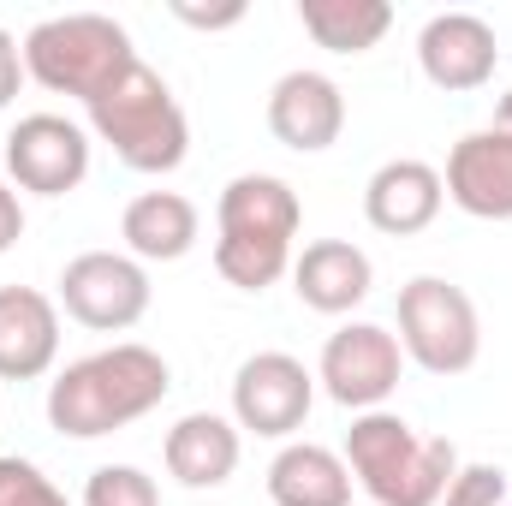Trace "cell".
Here are the masks:
<instances>
[{
	"instance_id": "20",
	"label": "cell",
	"mask_w": 512,
	"mask_h": 506,
	"mask_svg": "<svg viewBox=\"0 0 512 506\" xmlns=\"http://www.w3.org/2000/svg\"><path fill=\"white\" fill-rule=\"evenodd\" d=\"M298 24L328 54H364L387 36L393 6L387 0H298Z\"/></svg>"
},
{
	"instance_id": "5",
	"label": "cell",
	"mask_w": 512,
	"mask_h": 506,
	"mask_svg": "<svg viewBox=\"0 0 512 506\" xmlns=\"http://www.w3.org/2000/svg\"><path fill=\"white\" fill-rule=\"evenodd\" d=\"M399 352L429 376H465L483 352L477 304L465 298V286L441 274H417L411 286H399Z\"/></svg>"
},
{
	"instance_id": "21",
	"label": "cell",
	"mask_w": 512,
	"mask_h": 506,
	"mask_svg": "<svg viewBox=\"0 0 512 506\" xmlns=\"http://www.w3.org/2000/svg\"><path fill=\"white\" fill-rule=\"evenodd\" d=\"M215 268L239 292H262L292 268V245H262V239H215Z\"/></svg>"
},
{
	"instance_id": "7",
	"label": "cell",
	"mask_w": 512,
	"mask_h": 506,
	"mask_svg": "<svg viewBox=\"0 0 512 506\" xmlns=\"http://www.w3.org/2000/svg\"><path fill=\"white\" fill-rule=\"evenodd\" d=\"M399 370H405V352H399V340L387 328L346 322L340 334H328L316 381L328 387L334 405H346V411L364 417V411H382V399L399 387Z\"/></svg>"
},
{
	"instance_id": "28",
	"label": "cell",
	"mask_w": 512,
	"mask_h": 506,
	"mask_svg": "<svg viewBox=\"0 0 512 506\" xmlns=\"http://www.w3.org/2000/svg\"><path fill=\"white\" fill-rule=\"evenodd\" d=\"M495 126H507V131H512V90L501 96V108H495Z\"/></svg>"
},
{
	"instance_id": "13",
	"label": "cell",
	"mask_w": 512,
	"mask_h": 506,
	"mask_svg": "<svg viewBox=\"0 0 512 506\" xmlns=\"http://www.w3.org/2000/svg\"><path fill=\"white\" fill-rule=\"evenodd\" d=\"M60 358V310L36 286H0V381H36Z\"/></svg>"
},
{
	"instance_id": "15",
	"label": "cell",
	"mask_w": 512,
	"mask_h": 506,
	"mask_svg": "<svg viewBox=\"0 0 512 506\" xmlns=\"http://www.w3.org/2000/svg\"><path fill=\"white\" fill-rule=\"evenodd\" d=\"M370 256L346 239H316L304 245V256H292V292L304 310H322V316H346L370 298Z\"/></svg>"
},
{
	"instance_id": "8",
	"label": "cell",
	"mask_w": 512,
	"mask_h": 506,
	"mask_svg": "<svg viewBox=\"0 0 512 506\" xmlns=\"http://www.w3.org/2000/svg\"><path fill=\"white\" fill-rule=\"evenodd\" d=\"M310 405H316V376L286 352H256L233 376V417L251 435L286 441L292 429H304Z\"/></svg>"
},
{
	"instance_id": "22",
	"label": "cell",
	"mask_w": 512,
	"mask_h": 506,
	"mask_svg": "<svg viewBox=\"0 0 512 506\" xmlns=\"http://www.w3.org/2000/svg\"><path fill=\"white\" fill-rule=\"evenodd\" d=\"M84 506H161V489L137 465H102L84 483Z\"/></svg>"
},
{
	"instance_id": "23",
	"label": "cell",
	"mask_w": 512,
	"mask_h": 506,
	"mask_svg": "<svg viewBox=\"0 0 512 506\" xmlns=\"http://www.w3.org/2000/svg\"><path fill=\"white\" fill-rule=\"evenodd\" d=\"M0 506H72L30 459H18V453H6L0 459Z\"/></svg>"
},
{
	"instance_id": "25",
	"label": "cell",
	"mask_w": 512,
	"mask_h": 506,
	"mask_svg": "<svg viewBox=\"0 0 512 506\" xmlns=\"http://www.w3.org/2000/svg\"><path fill=\"white\" fill-rule=\"evenodd\" d=\"M173 18H185V24H197V30H227V24L245 18V6H239V0H233V6H185V0H173Z\"/></svg>"
},
{
	"instance_id": "26",
	"label": "cell",
	"mask_w": 512,
	"mask_h": 506,
	"mask_svg": "<svg viewBox=\"0 0 512 506\" xmlns=\"http://www.w3.org/2000/svg\"><path fill=\"white\" fill-rule=\"evenodd\" d=\"M18 78H24V48L0 30V108L18 96Z\"/></svg>"
},
{
	"instance_id": "19",
	"label": "cell",
	"mask_w": 512,
	"mask_h": 506,
	"mask_svg": "<svg viewBox=\"0 0 512 506\" xmlns=\"http://www.w3.org/2000/svg\"><path fill=\"white\" fill-rule=\"evenodd\" d=\"M120 239L143 262H179V256L197 245V203L179 197V191H143V197L126 203Z\"/></svg>"
},
{
	"instance_id": "12",
	"label": "cell",
	"mask_w": 512,
	"mask_h": 506,
	"mask_svg": "<svg viewBox=\"0 0 512 506\" xmlns=\"http://www.w3.org/2000/svg\"><path fill=\"white\" fill-rule=\"evenodd\" d=\"M268 131L298 149V155H316L328 143H340L346 131V96L328 72H286L274 90H268Z\"/></svg>"
},
{
	"instance_id": "14",
	"label": "cell",
	"mask_w": 512,
	"mask_h": 506,
	"mask_svg": "<svg viewBox=\"0 0 512 506\" xmlns=\"http://www.w3.org/2000/svg\"><path fill=\"white\" fill-rule=\"evenodd\" d=\"M441 203H447V185H441V173L429 167V161H387L370 173V185H364V215H370V227L387 233V239H411V233H423L435 215H441Z\"/></svg>"
},
{
	"instance_id": "3",
	"label": "cell",
	"mask_w": 512,
	"mask_h": 506,
	"mask_svg": "<svg viewBox=\"0 0 512 506\" xmlns=\"http://www.w3.org/2000/svg\"><path fill=\"white\" fill-rule=\"evenodd\" d=\"M90 126L131 173H173L185 161V149H191L185 108L173 102L167 78L149 72L143 60H131L126 72L90 102Z\"/></svg>"
},
{
	"instance_id": "17",
	"label": "cell",
	"mask_w": 512,
	"mask_h": 506,
	"mask_svg": "<svg viewBox=\"0 0 512 506\" xmlns=\"http://www.w3.org/2000/svg\"><path fill=\"white\" fill-rule=\"evenodd\" d=\"M161 459L185 489H221L239 471V429L227 417H215V411H191V417H179L167 429Z\"/></svg>"
},
{
	"instance_id": "10",
	"label": "cell",
	"mask_w": 512,
	"mask_h": 506,
	"mask_svg": "<svg viewBox=\"0 0 512 506\" xmlns=\"http://www.w3.org/2000/svg\"><path fill=\"white\" fill-rule=\"evenodd\" d=\"M447 197L477 215V221H512V131L507 126H483L471 137L453 143L447 173H441Z\"/></svg>"
},
{
	"instance_id": "2",
	"label": "cell",
	"mask_w": 512,
	"mask_h": 506,
	"mask_svg": "<svg viewBox=\"0 0 512 506\" xmlns=\"http://www.w3.org/2000/svg\"><path fill=\"white\" fill-rule=\"evenodd\" d=\"M346 471L376 506H441L459 471V447L447 435H417L393 411H364L346 429Z\"/></svg>"
},
{
	"instance_id": "6",
	"label": "cell",
	"mask_w": 512,
	"mask_h": 506,
	"mask_svg": "<svg viewBox=\"0 0 512 506\" xmlns=\"http://www.w3.org/2000/svg\"><path fill=\"white\" fill-rule=\"evenodd\" d=\"M60 304L72 322H84L96 334H126L149 310V274L137 256L84 251L60 268Z\"/></svg>"
},
{
	"instance_id": "16",
	"label": "cell",
	"mask_w": 512,
	"mask_h": 506,
	"mask_svg": "<svg viewBox=\"0 0 512 506\" xmlns=\"http://www.w3.org/2000/svg\"><path fill=\"white\" fill-rule=\"evenodd\" d=\"M221 239H262V245H292L298 239V191L274 173H239L227 191H221Z\"/></svg>"
},
{
	"instance_id": "11",
	"label": "cell",
	"mask_w": 512,
	"mask_h": 506,
	"mask_svg": "<svg viewBox=\"0 0 512 506\" xmlns=\"http://www.w3.org/2000/svg\"><path fill=\"white\" fill-rule=\"evenodd\" d=\"M417 60L435 90H483L501 66V48L477 12H435L417 36Z\"/></svg>"
},
{
	"instance_id": "4",
	"label": "cell",
	"mask_w": 512,
	"mask_h": 506,
	"mask_svg": "<svg viewBox=\"0 0 512 506\" xmlns=\"http://www.w3.org/2000/svg\"><path fill=\"white\" fill-rule=\"evenodd\" d=\"M131 60V36L126 24L102 18V12H66V18H42L24 36V72L54 90V96H78L84 108L126 72Z\"/></svg>"
},
{
	"instance_id": "1",
	"label": "cell",
	"mask_w": 512,
	"mask_h": 506,
	"mask_svg": "<svg viewBox=\"0 0 512 506\" xmlns=\"http://www.w3.org/2000/svg\"><path fill=\"white\" fill-rule=\"evenodd\" d=\"M167 387H173L167 358L126 340V346L66 364L48 381V423L72 441H96V435H114L137 417H149L167 399Z\"/></svg>"
},
{
	"instance_id": "18",
	"label": "cell",
	"mask_w": 512,
	"mask_h": 506,
	"mask_svg": "<svg viewBox=\"0 0 512 506\" xmlns=\"http://www.w3.org/2000/svg\"><path fill=\"white\" fill-rule=\"evenodd\" d=\"M268 501L274 506H352V471H346L340 453H328L316 441H292L268 465Z\"/></svg>"
},
{
	"instance_id": "24",
	"label": "cell",
	"mask_w": 512,
	"mask_h": 506,
	"mask_svg": "<svg viewBox=\"0 0 512 506\" xmlns=\"http://www.w3.org/2000/svg\"><path fill=\"white\" fill-rule=\"evenodd\" d=\"M441 506H507V471L501 465H459Z\"/></svg>"
},
{
	"instance_id": "9",
	"label": "cell",
	"mask_w": 512,
	"mask_h": 506,
	"mask_svg": "<svg viewBox=\"0 0 512 506\" xmlns=\"http://www.w3.org/2000/svg\"><path fill=\"white\" fill-rule=\"evenodd\" d=\"M6 173L36 197H66L90 173V137L60 114H30L6 137Z\"/></svg>"
},
{
	"instance_id": "27",
	"label": "cell",
	"mask_w": 512,
	"mask_h": 506,
	"mask_svg": "<svg viewBox=\"0 0 512 506\" xmlns=\"http://www.w3.org/2000/svg\"><path fill=\"white\" fill-rule=\"evenodd\" d=\"M18 239H24V209H18V191L0 179V256L12 251Z\"/></svg>"
}]
</instances>
